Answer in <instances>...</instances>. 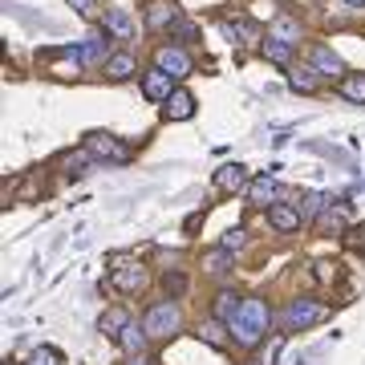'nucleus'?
<instances>
[{
  "label": "nucleus",
  "mask_w": 365,
  "mask_h": 365,
  "mask_svg": "<svg viewBox=\"0 0 365 365\" xmlns=\"http://www.w3.org/2000/svg\"><path fill=\"white\" fill-rule=\"evenodd\" d=\"M268 325H272L268 300L264 297H244V309H240V317L232 321V341L244 345V349H256V345L264 341V333H268Z\"/></svg>",
  "instance_id": "f257e3e1"
},
{
  "label": "nucleus",
  "mask_w": 365,
  "mask_h": 365,
  "mask_svg": "<svg viewBox=\"0 0 365 365\" xmlns=\"http://www.w3.org/2000/svg\"><path fill=\"white\" fill-rule=\"evenodd\" d=\"M329 317V304L325 300H317V297H297V300H288L284 304V329H292V333H300V329H313L321 325Z\"/></svg>",
  "instance_id": "f03ea898"
},
{
  "label": "nucleus",
  "mask_w": 365,
  "mask_h": 365,
  "mask_svg": "<svg viewBox=\"0 0 365 365\" xmlns=\"http://www.w3.org/2000/svg\"><path fill=\"white\" fill-rule=\"evenodd\" d=\"M81 150H90L93 163H114V167H122V163H130L134 150L122 138H114V134L106 130H90L86 134V143H81Z\"/></svg>",
  "instance_id": "7ed1b4c3"
},
{
  "label": "nucleus",
  "mask_w": 365,
  "mask_h": 365,
  "mask_svg": "<svg viewBox=\"0 0 365 365\" xmlns=\"http://www.w3.org/2000/svg\"><path fill=\"white\" fill-rule=\"evenodd\" d=\"M143 325L150 337H170V333H179L182 329V313L170 304V300H163V304H150L143 317Z\"/></svg>",
  "instance_id": "20e7f679"
},
{
  "label": "nucleus",
  "mask_w": 365,
  "mask_h": 365,
  "mask_svg": "<svg viewBox=\"0 0 365 365\" xmlns=\"http://www.w3.org/2000/svg\"><path fill=\"white\" fill-rule=\"evenodd\" d=\"M309 66H313L321 78H349V73H345V61H341L329 45H313V49H309Z\"/></svg>",
  "instance_id": "39448f33"
},
{
  "label": "nucleus",
  "mask_w": 365,
  "mask_h": 365,
  "mask_svg": "<svg viewBox=\"0 0 365 365\" xmlns=\"http://www.w3.org/2000/svg\"><path fill=\"white\" fill-rule=\"evenodd\" d=\"M118 292H143L146 288V268L143 264H114V272H110Z\"/></svg>",
  "instance_id": "423d86ee"
},
{
  "label": "nucleus",
  "mask_w": 365,
  "mask_h": 365,
  "mask_svg": "<svg viewBox=\"0 0 365 365\" xmlns=\"http://www.w3.org/2000/svg\"><path fill=\"white\" fill-rule=\"evenodd\" d=\"M110 33L106 29H93L90 37L81 41V66H98V61H110Z\"/></svg>",
  "instance_id": "0eeeda50"
},
{
  "label": "nucleus",
  "mask_w": 365,
  "mask_h": 365,
  "mask_svg": "<svg viewBox=\"0 0 365 365\" xmlns=\"http://www.w3.org/2000/svg\"><path fill=\"white\" fill-rule=\"evenodd\" d=\"M240 309H244V297H240V292H232V288H220V292H215V300H211V317H215V321H223L227 329H232V321L240 317Z\"/></svg>",
  "instance_id": "6e6552de"
},
{
  "label": "nucleus",
  "mask_w": 365,
  "mask_h": 365,
  "mask_svg": "<svg viewBox=\"0 0 365 365\" xmlns=\"http://www.w3.org/2000/svg\"><path fill=\"white\" fill-rule=\"evenodd\" d=\"M155 66L163 69V73H170V78H187V73H191V57L182 49H175V45H163V49L155 53Z\"/></svg>",
  "instance_id": "1a4fd4ad"
},
{
  "label": "nucleus",
  "mask_w": 365,
  "mask_h": 365,
  "mask_svg": "<svg viewBox=\"0 0 365 365\" xmlns=\"http://www.w3.org/2000/svg\"><path fill=\"white\" fill-rule=\"evenodd\" d=\"M163 118H167V122H187V118H195V93L175 90L167 102H163Z\"/></svg>",
  "instance_id": "9d476101"
},
{
  "label": "nucleus",
  "mask_w": 365,
  "mask_h": 365,
  "mask_svg": "<svg viewBox=\"0 0 365 365\" xmlns=\"http://www.w3.org/2000/svg\"><path fill=\"white\" fill-rule=\"evenodd\" d=\"M143 93L150 98V102H167L170 93H175V78L170 73H163V69H146L143 73Z\"/></svg>",
  "instance_id": "9b49d317"
},
{
  "label": "nucleus",
  "mask_w": 365,
  "mask_h": 365,
  "mask_svg": "<svg viewBox=\"0 0 365 365\" xmlns=\"http://www.w3.org/2000/svg\"><path fill=\"white\" fill-rule=\"evenodd\" d=\"M280 195H284V191H280V182L268 179V175H260V179L248 182V199L256 203V207H276V203H280Z\"/></svg>",
  "instance_id": "f8f14e48"
},
{
  "label": "nucleus",
  "mask_w": 365,
  "mask_h": 365,
  "mask_svg": "<svg viewBox=\"0 0 365 365\" xmlns=\"http://www.w3.org/2000/svg\"><path fill=\"white\" fill-rule=\"evenodd\" d=\"M179 25V9L167 4V0H155L150 9H146V29L150 33H163V29H175Z\"/></svg>",
  "instance_id": "ddd939ff"
},
{
  "label": "nucleus",
  "mask_w": 365,
  "mask_h": 365,
  "mask_svg": "<svg viewBox=\"0 0 365 365\" xmlns=\"http://www.w3.org/2000/svg\"><path fill=\"white\" fill-rule=\"evenodd\" d=\"M288 86H292L297 93H321L325 78H321L313 66H292V69H288Z\"/></svg>",
  "instance_id": "4468645a"
},
{
  "label": "nucleus",
  "mask_w": 365,
  "mask_h": 365,
  "mask_svg": "<svg viewBox=\"0 0 365 365\" xmlns=\"http://www.w3.org/2000/svg\"><path fill=\"white\" fill-rule=\"evenodd\" d=\"M215 187H220L223 195H235V191H248V170L232 163V167H220L215 170Z\"/></svg>",
  "instance_id": "2eb2a0df"
},
{
  "label": "nucleus",
  "mask_w": 365,
  "mask_h": 365,
  "mask_svg": "<svg viewBox=\"0 0 365 365\" xmlns=\"http://www.w3.org/2000/svg\"><path fill=\"white\" fill-rule=\"evenodd\" d=\"M146 341H150L146 325H143V321H130V325L122 329L118 345H122V353H126V357H138V353H146Z\"/></svg>",
  "instance_id": "dca6fc26"
},
{
  "label": "nucleus",
  "mask_w": 365,
  "mask_h": 365,
  "mask_svg": "<svg viewBox=\"0 0 365 365\" xmlns=\"http://www.w3.org/2000/svg\"><path fill=\"white\" fill-rule=\"evenodd\" d=\"M102 73L110 81H130L134 73H138V61H134V53H114V57L102 66Z\"/></svg>",
  "instance_id": "f3484780"
},
{
  "label": "nucleus",
  "mask_w": 365,
  "mask_h": 365,
  "mask_svg": "<svg viewBox=\"0 0 365 365\" xmlns=\"http://www.w3.org/2000/svg\"><path fill=\"white\" fill-rule=\"evenodd\" d=\"M268 223H272L276 232H297L300 223H304V215L297 207H288V203H276V207H268Z\"/></svg>",
  "instance_id": "a211bd4d"
},
{
  "label": "nucleus",
  "mask_w": 365,
  "mask_h": 365,
  "mask_svg": "<svg viewBox=\"0 0 365 365\" xmlns=\"http://www.w3.org/2000/svg\"><path fill=\"white\" fill-rule=\"evenodd\" d=\"M223 33L235 41V45H264L260 29L248 25V21H223Z\"/></svg>",
  "instance_id": "6ab92c4d"
},
{
  "label": "nucleus",
  "mask_w": 365,
  "mask_h": 365,
  "mask_svg": "<svg viewBox=\"0 0 365 365\" xmlns=\"http://www.w3.org/2000/svg\"><path fill=\"white\" fill-rule=\"evenodd\" d=\"M260 53L272 61V66H288V69H292V53H297V45H284V41H276V37H264Z\"/></svg>",
  "instance_id": "aec40b11"
},
{
  "label": "nucleus",
  "mask_w": 365,
  "mask_h": 365,
  "mask_svg": "<svg viewBox=\"0 0 365 365\" xmlns=\"http://www.w3.org/2000/svg\"><path fill=\"white\" fill-rule=\"evenodd\" d=\"M106 33H110V37H118V41H130L134 37V21L126 13H122V9H110V13H106Z\"/></svg>",
  "instance_id": "412c9836"
},
{
  "label": "nucleus",
  "mask_w": 365,
  "mask_h": 365,
  "mask_svg": "<svg viewBox=\"0 0 365 365\" xmlns=\"http://www.w3.org/2000/svg\"><path fill=\"white\" fill-rule=\"evenodd\" d=\"M130 325V313L126 309H110V313H102V321H98V329H102L106 337H122V329Z\"/></svg>",
  "instance_id": "4be33fe9"
},
{
  "label": "nucleus",
  "mask_w": 365,
  "mask_h": 365,
  "mask_svg": "<svg viewBox=\"0 0 365 365\" xmlns=\"http://www.w3.org/2000/svg\"><path fill=\"white\" fill-rule=\"evenodd\" d=\"M223 321H215V317H211V321H203V325H199V341H207L211 349H227V337H223Z\"/></svg>",
  "instance_id": "5701e85b"
},
{
  "label": "nucleus",
  "mask_w": 365,
  "mask_h": 365,
  "mask_svg": "<svg viewBox=\"0 0 365 365\" xmlns=\"http://www.w3.org/2000/svg\"><path fill=\"white\" fill-rule=\"evenodd\" d=\"M268 37L284 41V45H297V41H300V25L292 21V16H276V21H272V33H268Z\"/></svg>",
  "instance_id": "b1692460"
},
{
  "label": "nucleus",
  "mask_w": 365,
  "mask_h": 365,
  "mask_svg": "<svg viewBox=\"0 0 365 365\" xmlns=\"http://www.w3.org/2000/svg\"><path fill=\"white\" fill-rule=\"evenodd\" d=\"M341 93H345L349 102L365 106V73H349V78H341Z\"/></svg>",
  "instance_id": "393cba45"
},
{
  "label": "nucleus",
  "mask_w": 365,
  "mask_h": 365,
  "mask_svg": "<svg viewBox=\"0 0 365 365\" xmlns=\"http://www.w3.org/2000/svg\"><path fill=\"white\" fill-rule=\"evenodd\" d=\"M203 268H207L211 276H223L227 268H232V252H223V248L207 252V256H203Z\"/></svg>",
  "instance_id": "a878e982"
},
{
  "label": "nucleus",
  "mask_w": 365,
  "mask_h": 365,
  "mask_svg": "<svg viewBox=\"0 0 365 365\" xmlns=\"http://www.w3.org/2000/svg\"><path fill=\"white\" fill-rule=\"evenodd\" d=\"M29 365H66L61 349H53V345H37V349L29 353Z\"/></svg>",
  "instance_id": "bb28decb"
},
{
  "label": "nucleus",
  "mask_w": 365,
  "mask_h": 365,
  "mask_svg": "<svg viewBox=\"0 0 365 365\" xmlns=\"http://www.w3.org/2000/svg\"><path fill=\"white\" fill-rule=\"evenodd\" d=\"M93 158H90V150H73V155H66V163H61V167H66V175H73V179H78V175H86V167H90Z\"/></svg>",
  "instance_id": "cd10ccee"
},
{
  "label": "nucleus",
  "mask_w": 365,
  "mask_h": 365,
  "mask_svg": "<svg viewBox=\"0 0 365 365\" xmlns=\"http://www.w3.org/2000/svg\"><path fill=\"white\" fill-rule=\"evenodd\" d=\"M317 227H321V232H341V227H345V207H337V211H321Z\"/></svg>",
  "instance_id": "c85d7f7f"
},
{
  "label": "nucleus",
  "mask_w": 365,
  "mask_h": 365,
  "mask_svg": "<svg viewBox=\"0 0 365 365\" xmlns=\"http://www.w3.org/2000/svg\"><path fill=\"white\" fill-rule=\"evenodd\" d=\"M244 244H248V232H244V227H232V232H223V240H220L223 252H240Z\"/></svg>",
  "instance_id": "c756f323"
},
{
  "label": "nucleus",
  "mask_w": 365,
  "mask_h": 365,
  "mask_svg": "<svg viewBox=\"0 0 365 365\" xmlns=\"http://www.w3.org/2000/svg\"><path fill=\"white\" fill-rule=\"evenodd\" d=\"M163 292H167V297H182V292H187V276H182V272H167V276H163Z\"/></svg>",
  "instance_id": "7c9ffc66"
},
{
  "label": "nucleus",
  "mask_w": 365,
  "mask_h": 365,
  "mask_svg": "<svg viewBox=\"0 0 365 365\" xmlns=\"http://www.w3.org/2000/svg\"><path fill=\"white\" fill-rule=\"evenodd\" d=\"M341 276V264H329V260H321L317 264V280H325V284H333Z\"/></svg>",
  "instance_id": "2f4dec72"
},
{
  "label": "nucleus",
  "mask_w": 365,
  "mask_h": 365,
  "mask_svg": "<svg viewBox=\"0 0 365 365\" xmlns=\"http://www.w3.org/2000/svg\"><path fill=\"white\" fill-rule=\"evenodd\" d=\"M69 9H73L78 16H86V21H93V16H98V4H93V0H69Z\"/></svg>",
  "instance_id": "473e14b6"
},
{
  "label": "nucleus",
  "mask_w": 365,
  "mask_h": 365,
  "mask_svg": "<svg viewBox=\"0 0 365 365\" xmlns=\"http://www.w3.org/2000/svg\"><path fill=\"white\" fill-rule=\"evenodd\" d=\"M175 33H179L182 41H195V25H191V21H182V16H179V25H175Z\"/></svg>",
  "instance_id": "72a5a7b5"
},
{
  "label": "nucleus",
  "mask_w": 365,
  "mask_h": 365,
  "mask_svg": "<svg viewBox=\"0 0 365 365\" xmlns=\"http://www.w3.org/2000/svg\"><path fill=\"white\" fill-rule=\"evenodd\" d=\"M126 365H155V357H146V353H138V357H130Z\"/></svg>",
  "instance_id": "f704fd0d"
},
{
  "label": "nucleus",
  "mask_w": 365,
  "mask_h": 365,
  "mask_svg": "<svg viewBox=\"0 0 365 365\" xmlns=\"http://www.w3.org/2000/svg\"><path fill=\"white\" fill-rule=\"evenodd\" d=\"M345 4H349V9H365V0H345Z\"/></svg>",
  "instance_id": "c9c22d12"
}]
</instances>
